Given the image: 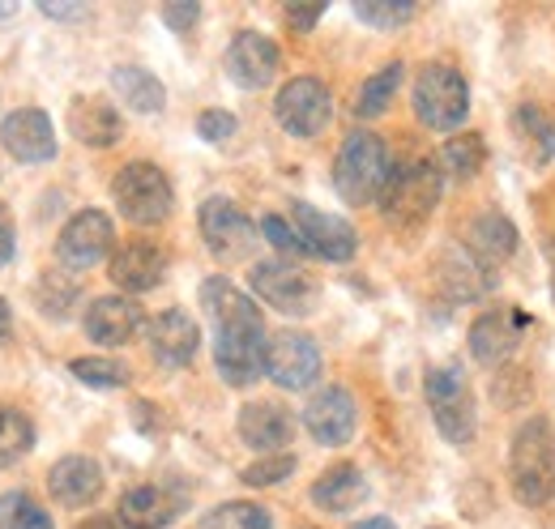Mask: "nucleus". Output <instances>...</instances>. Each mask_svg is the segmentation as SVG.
<instances>
[{
    "mask_svg": "<svg viewBox=\"0 0 555 529\" xmlns=\"http://www.w3.org/2000/svg\"><path fill=\"white\" fill-rule=\"evenodd\" d=\"M202 308L214 325V367L231 389H248L266 376V346L270 333L261 321V308L227 278L202 282Z\"/></svg>",
    "mask_w": 555,
    "mask_h": 529,
    "instance_id": "obj_1",
    "label": "nucleus"
},
{
    "mask_svg": "<svg viewBox=\"0 0 555 529\" xmlns=\"http://www.w3.org/2000/svg\"><path fill=\"white\" fill-rule=\"evenodd\" d=\"M508 487L526 508H543L555 500V427L534 414L513 431L508 444Z\"/></svg>",
    "mask_w": 555,
    "mask_h": 529,
    "instance_id": "obj_2",
    "label": "nucleus"
},
{
    "mask_svg": "<svg viewBox=\"0 0 555 529\" xmlns=\"http://www.w3.org/2000/svg\"><path fill=\"white\" fill-rule=\"evenodd\" d=\"M393 154L389 145L367 129L347 132V141L338 145V158H334V189L347 205H372L389 193L393 184Z\"/></svg>",
    "mask_w": 555,
    "mask_h": 529,
    "instance_id": "obj_3",
    "label": "nucleus"
},
{
    "mask_svg": "<svg viewBox=\"0 0 555 529\" xmlns=\"http://www.w3.org/2000/svg\"><path fill=\"white\" fill-rule=\"evenodd\" d=\"M423 397H427V410H431L436 431L453 449H466L475 440V431H479V405H475V389H470L466 372L453 367V363L431 367L423 376Z\"/></svg>",
    "mask_w": 555,
    "mask_h": 529,
    "instance_id": "obj_4",
    "label": "nucleus"
},
{
    "mask_svg": "<svg viewBox=\"0 0 555 529\" xmlns=\"http://www.w3.org/2000/svg\"><path fill=\"white\" fill-rule=\"evenodd\" d=\"M112 201H116V209H120L133 227H158V222L171 218L176 189H171V180L163 176V167L138 158V163H125V167L116 171V180H112Z\"/></svg>",
    "mask_w": 555,
    "mask_h": 529,
    "instance_id": "obj_5",
    "label": "nucleus"
},
{
    "mask_svg": "<svg viewBox=\"0 0 555 529\" xmlns=\"http://www.w3.org/2000/svg\"><path fill=\"white\" fill-rule=\"evenodd\" d=\"M415 116L423 129L453 132L466 125L470 112V86L453 65H423L415 77Z\"/></svg>",
    "mask_w": 555,
    "mask_h": 529,
    "instance_id": "obj_6",
    "label": "nucleus"
},
{
    "mask_svg": "<svg viewBox=\"0 0 555 529\" xmlns=\"http://www.w3.org/2000/svg\"><path fill=\"white\" fill-rule=\"evenodd\" d=\"M440 193H444V171H440V163L415 158V163H406V167L393 171V184H389V193L380 197V209H385V218H389L393 227H423V222L436 214Z\"/></svg>",
    "mask_w": 555,
    "mask_h": 529,
    "instance_id": "obj_7",
    "label": "nucleus"
},
{
    "mask_svg": "<svg viewBox=\"0 0 555 529\" xmlns=\"http://www.w3.org/2000/svg\"><path fill=\"white\" fill-rule=\"evenodd\" d=\"M248 282H253V295L282 317H312L321 304L317 278L295 261H257L248 269Z\"/></svg>",
    "mask_w": 555,
    "mask_h": 529,
    "instance_id": "obj_8",
    "label": "nucleus"
},
{
    "mask_svg": "<svg viewBox=\"0 0 555 529\" xmlns=\"http://www.w3.org/2000/svg\"><path fill=\"white\" fill-rule=\"evenodd\" d=\"M197 227H202V240L218 261H244V257H253V248L261 240V227H253V218L231 197L202 201Z\"/></svg>",
    "mask_w": 555,
    "mask_h": 529,
    "instance_id": "obj_9",
    "label": "nucleus"
},
{
    "mask_svg": "<svg viewBox=\"0 0 555 529\" xmlns=\"http://www.w3.org/2000/svg\"><path fill=\"white\" fill-rule=\"evenodd\" d=\"M274 120L291 137H321L334 120V94L321 77H291L274 99Z\"/></svg>",
    "mask_w": 555,
    "mask_h": 529,
    "instance_id": "obj_10",
    "label": "nucleus"
},
{
    "mask_svg": "<svg viewBox=\"0 0 555 529\" xmlns=\"http://www.w3.org/2000/svg\"><path fill=\"white\" fill-rule=\"evenodd\" d=\"M266 376L286 393L312 389L321 380V346L299 330L274 333L266 346Z\"/></svg>",
    "mask_w": 555,
    "mask_h": 529,
    "instance_id": "obj_11",
    "label": "nucleus"
},
{
    "mask_svg": "<svg viewBox=\"0 0 555 529\" xmlns=\"http://www.w3.org/2000/svg\"><path fill=\"white\" fill-rule=\"evenodd\" d=\"M291 227L304 244V257H321V261H350L354 248H359V235L347 218L338 214H325L308 201H295L291 205Z\"/></svg>",
    "mask_w": 555,
    "mask_h": 529,
    "instance_id": "obj_12",
    "label": "nucleus"
},
{
    "mask_svg": "<svg viewBox=\"0 0 555 529\" xmlns=\"http://www.w3.org/2000/svg\"><path fill=\"white\" fill-rule=\"evenodd\" d=\"M112 240H116L112 218L103 209H81V214H73L69 222L61 227L56 261L65 264L69 273L90 269V264H99L103 257H112Z\"/></svg>",
    "mask_w": 555,
    "mask_h": 529,
    "instance_id": "obj_13",
    "label": "nucleus"
},
{
    "mask_svg": "<svg viewBox=\"0 0 555 529\" xmlns=\"http://www.w3.org/2000/svg\"><path fill=\"white\" fill-rule=\"evenodd\" d=\"M304 427H308V436H312L317 444H325V449L350 444V436H354V427H359V405H354L350 389H343V385L321 389V393L304 405Z\"/></svg>",
    "mask_w": 555,
    "mask_h": 529,
    "instance_id": "obj_14",
    "label": "nucleus"
},
{
    "mask_svg": "<svg viewBox=\"0 0 555 529\" xmlns=\"http://www.w3.org/2000/svg\"><path fill=\"white\" fill-rule=\"evenodd\" d=\"M526 330H530V317L526 312H517L508 304L487 308V312L475 317V325H470V354L479 363H487V367H495V363L513 359V350L521 346V333Z\"/></svg>",
    "mask_w": 555,
    "mask_h": 529,
    "instance_id": "obj_15",
    "label": "nucleus"
},
{
    "mask_svg": "<svg viewBox=\"0 0 555 529\" xmlns=\"http://www.w3.org/2000/svg\"><path fill=\"white\" fill-rule=\"evenodd\" d=\"M222 65H227V77H231L235 86H244V90H266L278 77L282 56H278L274 39H266L261 30H240V35L231 39Z\"/></svg>",
    "mask_w": 555,
    "mask_h": 529,
    "instance_id": "obj_16",
    "label": "nucleus"
},
{
    "mask_svg": "<svg viewBox=\"0 0 555 529\" xmlns=\"http://www.w3.org/2000/svg\"><path fill=\"white\" fill-rule=\"evenodd\" d=\"M0 145L17 163H52L56 158V129L48 112L39 107H17L0 120Z\"/></svg>",
    "mask_w": 555,
    "mask_h": 529,
    "instance_id": "obj_17",
    "label": "nucleus"
},
{
    "mask_svg": "<svg viewBox=\"0 0 555 529\" xmlns=\"http://www.w3.org/2000/svg\"><path fill=\"white\" fill-rule=\"evenodd\" d=\"M81 325L94 346H129L145 325V312L133 295H99L90 299Z\"/></svg>",
    "mask_w": 555,
    "mask_h": 529,
    "instance_id": "obj_18",
    "label": "nucleus"
},
{
    "mask_svg": "<svg viewBox=\"0 0 555 529\" xmlns=\"http://www.w3.org/2000/svg\"><path fill=\"white\" fill-rule=\"evenodd\" d=\"M235 427H240V440L253 453L270 457V453H286V444L295 436V414L286 405H278V401H248L240 410Z\"/></svg>",
    "mask_w": 555,
    "mask_h": 529,
    "instance_id": "obj_19",
    "label": "nucleus"
},
{
    "mask_svg": "<svg viewBox=\"0 0 555 529\" xmlns=\"http://www.w3.org/2000/svg\"><path fill=\"white\" fill-rule=\"evenodd\" d=\"M202 350V330L189 312L180 308H167L150 321V354L163 363V367H189Z\"/></svg>",
    "mask_w": 555,
    "mask_h": 529,
    "instance_id": "obj_20",
    "label": "nucleus"
},
{
    "mask_svg": "<svg viewBox=\"0 0 555 529\" xmlns=\"http://www.w3.org/2000/svg\"><path fill=\"white\" fill-rule=\"evenodd\" d=\"M163 273H167V253H163L158 244H150V240H133V244L116 248L112 261H107V278H112L125 295H145V291H154V286L163 282Z\"/></svg>",
    "mask_w": 555,
    "mask_h": 529,
    "instance_id": "obj_21",
    "label": "nucleus"
},
{
    "mask_svg": "<svg viewBox=\"0 0 555 529\" xmlns=\"http://www.w3.org/2000/svg\"><path fill=\"white\" fill-rule=\"evenodd\" d=\"M48 491L65 508H90L103 495V469H99L94 457L69 453V457H61L48 469Z\"/></svg>",
    "mask_w": 555,
    "mask_h": 529,
    "instance_id": "obj_22",
    "label": "nucleus"
},
{
    "mask_svg": "<svg viewBox=\"0 0 555 529\" xmlns=\"http://www.w3.org/2000/svg\"><path fill=\"white\" fill-rule=\"evenodd\" d=\"M184 500L158 482H145L120 495V508H116V521L125 529H167L180 517Z\"/></svg>",
    "mask_w": 555,
    "mask_h": 529,
    "instance_id": "obj_23",
    "label": "nucleus"
},
{
    "mask_svg": "<svg viewBox=\"0 0 555 529\" xmlns=\"http://www.w3.org/2000/svg\"><path fill=\"white\" fill-rule=\"evenodd\" d=\"M69 132L90 150H107V145H116L125 137V120L107 99L81 94V99L69 103Z\"/></svg>",
    "mask_w": 555,
    "mask_h": 529,
    "instance_id": "obj_24",
    "label": "nucleus"
},
{
    "mask_svg": "<svg viewBox=\"0 0 555 529\" xmlns=\"http://www.w3.org/2000/svg\"><path fill=\"white\" fill-rule=\"evenodd\" d=\"M466 253L483 264V269L495 273L500 264L517 253V227H513V218H504V214H495V209L479 214V218L470 222V231H466Z\"/></svg>",
    "mask_w": 555,
    "mask_h": 529,
    "instance_id": "obj_25",
    "label": "nucleus"
},
{
    "mask_svg": "<svg viewBox=\"0 0 555 529\" xmlns=\"http://www.w3.org/2000/svg\"><path fill=\"white\" fill-rule=\"evenodd\" d=\"M367 500V478L359 465H330L317 482H312V504L325 508V513H350Z\"/></svg>",
    "mask_w": 555,
    "mask_h": 529,
    "instance_id": "obj_26",
    "label": "nucleus"
},
{
    "mask_svg": "<svg viewBox=\"0 0 555 529\" xmlns=\"http://www.w3.org/2000/svg\"><path fill=\"white\" fill-rule=\"evenodd\" d=\"M112 90H116V99H120L129 112H141V116H154V112H163V103H167V86L141 65L112 68Z\"/></svg>",
    "mask_w": 555,
    "mask_h": 529,
    "instance_id": "obj_27",
    "label": "nucleus"
},
{
    "mask_svg": "<svg viewBox=\"0 0 555 529\" xmlns=\"http://www.w3.org/2000/svg\"><path fill=\"white\" fill-rule=\"evenodd\" d=\"M436 163H440V171L449 180H475L487 163V141L479 132H457V137L444 141V150H440Z\"/></svg>",
    "mask_w": 555,
    "mask_h": 529,
    "instance_id": "obj_28",
    "label": "nucleus"
},
{
    "mask_svg": "<svg viewBox=\"0 0 555 529\" xmlns=\"http://www.w3.org/2000/svg\"><path fill=\"white\" fill-rule=\"evenodd\" d=\"M402 77H406L402 61H389L380 73H372V77L359 86L354 116H359V120H376V116H385V112H389V103H393V94H398V86H402Z\"/></svg>",
    "mask_w": 555,
    "mask_h": 529,
    "instance_id": "obj_29",
    "label": "nucleus"
},
{
    "mask_svg": "<svg viewBox=\"0 0 555 529\" xmlns=\"http://www.w3.org/2000/svg\"><path fill=\"white\" fill-rule=\"evenodd\" d=\"M35 304H39L43 317L65 321L73 312V304H77V278H73L69 269H48V273L35 282Z\"/></svg>",
    "mask_w": 555,
    "mask_h": 529,
    "instance_id": "obj_30",
    "label": "nucleus"
},
{
    "mask_svg": "<svg viewBox=\"0 0 555 529\" xmlns=\"http://www.w3.org/2000/svg\"><path fill=\"white\" fill-rule=\"evenodd\" d=\"M30 449H35V423L22 410L0 405V469L17 465Z\"/></svg>",
    "mask_w": 555,
    "mask_h": 529,
    "instance_id": "obj_31",
    "label": "nucleus"
},
{
    "mask_svg": "<svg viewBox=\"0 0 555 529\" xmlns=\"http://www.w3.org/2000/svg\"><path fill=\"white\" fill-rule=\"evenodd\" d=\"M197 529H274L270 513L261 504H248V500H227L218 508H209L206 517L197 521Z\"/></svg>",
    "mask_w": 555,
    "mask_h": 529,
    "instance_id": "obj_32",
    "label": "nucleus"
},
{
    "mask_svg": "<svg viewBox=\"0 0 555 529\" xmlns=\"http://www.w3.org/2000/svg\"><path fill=\"white\" fill-rule=\"evenodd\" d=\"M517 141L526 145V154H530L534 163H552L555 125L539 112V107H521V112H517Z\"/></svg>",
    "mask_w": 555,
    "mask_h": 529,
    "instance_id": "obj_33",
    "label": "nucleus"
},
{
    "mask_svg": "<svg viewBox=\"0 0 555 529\" xmlns=\"http://www.w3.org/2000/svg\"><path fill=\"white\" fill-rule=\"evenodd\" d=\"M69 372L81 385H90V389H125V385H129V367L116 363V359H99V354L73 359Z\"/></svg>",
    "mask_w": 555,
    "mask_h": 529,
    "instance_id": "obj_34",
    "label": "nucleus"
},
{
    "mask_svg": "<svg viewBox=\"0 0 555 529\" xmlns=\"http://www.w3.org/2000/svg\"><path fill=\"white\" fill-rule=\"evenodd\" d=\"M354 17L372 30H398L415 17V4L411 0H363V4H354Z\"/></svg>",
    "mask_w": 555,
    "mask_h": 529,
    "instance_id": "obj_35",
    "label": "nucleus"
},
{
    "mask_svg": "<svg viewBox=\"0 0 555 529\" xmlns=\"http://www.w3.org/2000/svg\"><path fill=\"white\" fill-rule=\"evenodd\" d=\"M0 521L4 529H56L48 508H39L26 491H13V495H0Z\"/></svg>",
    "mask_w": 555,
    "mask_h": 529,
    "instance_id": "obj_36",
    "label": "nucleus"
},
{
    "mask_svg": "<svg viewBox=\"0 0 555 529\" xmlns=\"http://www.w3.org/2000/svg\"><path fill=\"white\" fill-rule=\"evenodd\" d=\"M295 474V457L291 453H270V457H257L253 465H244V482L248 487H278L282 478H291Z\"/></svg>",
    "mask_w": 555,
    "mask_h": 529,
    "instance_id": "obj_37",
    "label": "nucleus"
},
{
    "mask_svg": "<svg viewBox=\"0 0 555 529\" xmlns=\"http://www.w3.org/2000/svg\"><path fill=\"white\" fill-rule=\"evenodd\" d=\"M261 240H270L282 257H304V244H299L295 227H291L286 218H278V214H266V218H261Z\"/></svg>",
    "mask_w": 555,
    "mask_h": 529,
    "instance_id": "obj_38",
    "label": "nucleus"
},
{
    "mask_svg": "<svg viewBox=\"0 0 555 529\" xmlns=\"http://www.w3.org/2000/svg\"><path fill=\"white\" fill-rule=\"evenodd\" d=\"M235 129H240V120L231 112H222V107H206L197 116V132H202V141H209V145H227L235 137Z\"/></svg>",
    "mask_w": 555,
    "mask_h": 529,
    "instance_id": "obj_39",
    "label": "nucleus"
},
{
    "mask_svg": "<svg viewBox=\"0 0 555 529\" xmlns=\"http://www.w3.org/2000/svg\"><path fill=\"white\" fill-rule=\"evenodd\" d=\"M163 22L176 30V35H189L197 22H202V4L184 0V4H163Z\"/></svg>",
    "mask_w": 555,
    "mask_h": 529,
    "instance_id": "obj_40",
    "label": "nucleus"
},
{
    "mask_svg": "<svg viewBox=\"0 0 555 529\" xmlns=\"http://www.w3.org/2000/svg\"><path fill=\"white\" fill-rule=\"evenodd\" d=\"M321 17H325V4H286V22H291V30H299V35H308Z\"/></svg>",
    "mask_w": 555,
    "mask_h": 529,
    "instance_id": "obj_41",
    "label": "nucleus"
},
{
    "mask_svg": "<svg viewBox=\"0 0 555 529\" xmlns=\"http://www.w3.org/2000/svg\"><path fill=\"white\" fill-rule=\"evenodd\" d=\"M43 17H56V22H73V17H86L90 9L86 4H39Z\"/></svg>",
    "mask_w": 555,
    "mask_h": 529,
    "instance_id": "obj_42",
    "label": "nucleus"
},
{
    "mask_svg": "<svg viewBox=\"0 0 555 529\" xmlns=\"http://www.w3.org/2000/svg\"><path fill=\"white\" fill-rule=\"evenodd\" d=\"M13 261V231L0 222V264H9Z\"/></svg>",
    "mask_w": 555,
    "mask_h": 529,
    "instance_id": "obj_43",
    "label": "nucleus"
},
{
    "mask_svg": "<svg viewBox=\"0 0 555 529\" xmlns=\"http://www.w3.org/2000/svg\"><path fill=\"white\" fill-rule=\"evenodd\" d=\"M9 333H13V312H9V304L0 299V346L9 341Z\"/></svg>",
    "mask_w": 555,
    "mask_h": 529,
    "instance_id": "obj_44",
    "label": "nucleus"
},
{
    "mask_svg": "<svg viewBox=\"0 0 555 529\" xmlns=\"http://www.w3.org/2000/svg\"><path fill=\"white\" fill-rule=\"evenodd\" d=\"M350 529H398L389 517H367V521H359V526H350Z\"/></svg>",
    "mask_w": 555,
    "mask_h": 529,
    "instance_id": "obj_45",
    "label": "nucleus"
},
{
    "mask_svg": "<svg viewBox=\"0 0 555 529\" xmlns=\"http://www.w3.org/2000/svg\"><path fill=\"white\" fill-rule=\"evenodd\" d=\"M77 529H116V521H107V517H90V521H81Z\"/></svg>",
    "mask_w": 555,
    "mask_h": 529,
    "instance_id": "obj_46",
    "label": "nucleus"
},
{
    "mask_svg": "<svg viewBox=\"0 0 555 529\" xmlns=\"http://www.w3.org/2000/svg\"><path fill=\"white\" fill-rule=\"evenodd\" d=\"M17 13V4H0V17H13Z\"/></svg>",
    "mask_w": 555,
    "mask_h": 529,
    "instance_id": "obj_47",
    "label": "nucleus"
},
{
    "mask_svg": "<svg viewBox=\"0 0 555 529\" xmlns=\"http://www.w3.org/2000/svg\"><path fill=\"white\" fill-rule=\"evenodd\" d=\"M552 282H555V278H552Z\"/></svg>",
    "mask_w": 555,
    "mask_h": 529,
    "instance_id": "obj_48",
    "label": "nucleus"
}]
</instances>
